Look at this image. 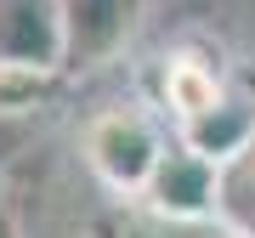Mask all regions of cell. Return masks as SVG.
Instances as JSON below:
<instances>
[{
	"label": "cell",
	"mask_w": 255,
	"mask_h": 238,
	"mask_svg": "<svg viewBox=\"0 0 255 238\" xmlns=\"http://www.w3.org/2000/svg\"><path fill=\"white\" fill-rule=\"evenodd\" d=\"M85 165L114 199H142L147 176H153L159 153H164V130L159 119L136 108V102H119V108H102L97 119H85Z\"/></svg>",
	"instance_id": "cell-1"
},
{
	"label": "cell",
	"mask_w": 255,
	"mask_h": 238,
	"mask_svg": "<svg viewBox=\"0 0 255 238\" xmlns=\"http://www.w3.org/2000/svg\"><path fill=\"white\" fill-rule=\"evenodd\" d=\"M216 199H221V170L210 159L187 153L182 142H164L153 176L142 187V210L159 221H176V227H210L216 221Z\"/></svg>",
	"instance_id": "cell-2"
},
{
	"label": "cell",
	"mask_w": 255,
	"mask_h": 238,
	"mask_svg": "<svg viewBox=\"0 0 255 238\" xmlns=\"http://www.w3.org/2000/svg\"><path fill=\"white\" fill-rule=\"evenodd\" d=\"M0 68L34 74V80L68 68L63 0H0Z\"/></svg>",
	"instance_id": "cell-3"
},
{
	"label": "cell",
	"mask_w": 255,
	"mask_h": 238,
	"mask_svg": "<svg viewBox=\"0 0 255 238\" xmlns=\"http://www.w3.org/2000/svg\"><path fill=\"white\" fill-rule=\"evenodd\" d=\"M142 0H63V46L68 68H102L136 34Z\"/></svg>",
	"instance_id": "cell-4"
},
{
	"label": "cell",
	"mask_w": 255,
	"mask_h": 238,
	"mask_svg": "<svg viewBox=\"0 0 255 238\" xmlns=\"http://www.w3.org/2000/svg\"><path fill=\"white\" fill-rule=\"evenodd\" d=\"M176 142H182L187 153L210 159L216 170L233 165V159L255 142V102H250L244 91H227L221 102H210V108L176 119Z\"/></svg>",
	"instance_id": "cell-5"
},
{
	"label": "cell",
	"mask_w": 255,
	"mask_h": 238,
	"mask_svg": "<svg viewBox=\"0 0 255 238\" xmlns=\"http://www.w3.org/2000/svg\"><path fill=\"white\" fill-rule=\"evenodd\" d=\"M221 97H227V80H221L216 63H204L193 51H170L159 63V102H164L170 119H187V114H199Z\"/></svg>",
	"instance_id": "cell-6"
},
{
	"label": "cell",
	"mask_w": 255,
	"mask_h": 238,
	"mask_svg": "<svg viewBox=\"0 0 255 238\" xmlns=\"http://www.w3.org/2000/svg\"><path fill=\"white\" fill-rule=\"evenodd\" d=\"M216 227L227 233V238H255V142L233 159V165H221Z\"/></svg>",
	"instance_id": "cell-7"
},
{
	"label": "cell",
	"mask_w": 255,
	"mask_h": 238,
	"mask_svg": "<svg viewBox=\"0 0 255 238\" xmlns=\"http://www.w3.org/2000/svg\"><path fill=\"white\" fill-rule=\"evenodd\" d=\"M80 238H227L210 221V227H176V221H159V216H147L142 204H130V210H108V216H97V221H85V233Z\"/></svg>",
	"instance_id": "cell-8"
},
{
	"label": "cell",
	"mask_w": 255,
	"mask_h": 238,
	"mask_svg": "<svg viewBox=\"0 0 255 238\" xmlns=\"http://www.w3.org/2000/svg\"><path fill=\"white\" fill-rule=\"evenodd\" d=\"M0 238H23V221H17V210L6 199H0Z\"/></svg>",
	"instance_id": "cell-9"
},
{
	"label": "cell",
	"mask_w": 255,
	"mask_h": 238,
	"mask_svg": "<svg viewBox=\"0 0 255 238\" xmlns=\"http://www.w3.org/2000/svg\"><path fill=\"white\" fill-rule=\"evenodd\" d=\"M238 91L255 102V63H244V68H238Z\"/></svg>",
	"instance_id": "cell-10"
}]
</instances>
